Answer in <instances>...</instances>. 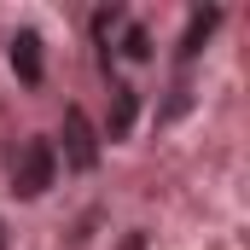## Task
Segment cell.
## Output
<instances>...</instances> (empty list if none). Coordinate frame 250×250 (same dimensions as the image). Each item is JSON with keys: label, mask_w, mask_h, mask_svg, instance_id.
I'll return each instance as SVG.
<instances>
[{"label": "cell", "mask_w": 250, "mask_h": 250, "mask_svg": "<svg viewBox=\"0 0 250 250\" xmlns=\"http://www.w3.org/2000/svg\"><path fill=\"white\" fill-rule=\"evenodd\" d=\"M215 23H221V12H215V6H209V12H198V18H192V23H187V41H181V59H192V53H198V47H204V35H209V29H215Z\"/></svg>", "instance_id": "cell-5"}, {"label": "cell", "mask_w": 250, "mask_h": 250, "mask_svg": "<svg viewBox=\"0 0 250 250\" xmlns=\"http://www.w3.org/2000/svg\"><path fill=\"white\" fill-rule=\"evenodd\" d=\"M64 163H70L76 175H87V169L99 163V140H93V123H87L82 105L64 111Z\"/></svg>", "instance_id": "cell-2"}, {"label": "cell", "mask_w": 250, "mask_h": 250, "mask_svg": "<svg viewBox=\"0 0 250 250\" xmlns=\"http://www.w3.org/2000/svg\"><path fill=\"white\" fill-rule=\"evenodd\" d=\"M0 250H6V239H0Z\"/></svg>", "instance_id": "cell-8"}, {"label": "cell", "mask_w": 250, "mask_h": 250, "mask_svg": "<svg viewBox=\"0 0 250 250\" xmlns=\"http://www.w3.org/2000/svg\"><path fill=\"white\" fill-rule=\"evenodd\" d=\"M128 128H134V87H111V140H123Z\"/></svg>", "instance_id": "cell-4"}, {"label": "cell", "mask_w": 250, "mask_h": 250, "mask_svg": "<svg viewBox=\"0 0 250 250\" xmlns=\"http://www.w3.org/2000/svg\"><path fill=\"white\" fill-rule=\"evenodd\" d=\"M123 53H128V59H140V64H146V59H151V35H146V29H128Z\"/></svg>", "instance_id": "cell-6"}, {"label": "cell", "mask_w": 250, "mask_h": 250, "mask_svg": "<svg viewBox=\"0 0 250 250\" xmlns=\"http://www.w3.org/2000/svg\"><path fill=\"white\" fill-rule=\"evenodd\" d=\"M53 169H59L53 146H47V140H23V151H18V163H12V192H18V198H41V192L53 187Z\"/></svg>", "instance_id": "cell-1"}, {"label": "cell", "mask_w": 250, "mask_h": 250, "mask_svg": "<svg viewBox=\"0 0 250 250\" xmlns=\"http://www.w3.org/2000/svg\"><path fill=\"white\" fill-rule=\"evenodd\" d=\"M123 250H146V233H128V239H123Z\"/></svg>", "instance_id": "cell-7"}, {"label": "cell", "mask_w": 250, "mask_h": 250, "mask_svg": "<svg viewBox=\"0 0 250 250\" xmlns=\"http://www.w3.org/2000/svg\"><path fill=\"white\" fill-rule=\"evenodd\" d=\"M12 70H18L23 82H41V35L23 29V35L12 41Z\"/></svg>", "instance_id": "cell-3"}]
</instances>
